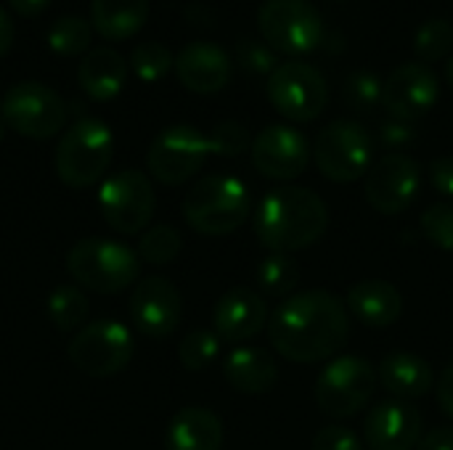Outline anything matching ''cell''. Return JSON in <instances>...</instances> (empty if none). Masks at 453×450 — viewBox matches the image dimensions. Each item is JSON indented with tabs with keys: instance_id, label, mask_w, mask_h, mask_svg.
<instances>
[{
	"instance_id": "42",
	"label": "cell",
	"mask_w": 453,
	"mask_h": 450,
	"mask_svg": "<svg viewBox=\"0 0 453 450\" xmlns=\"http://www.w3.org/2000/svg\"><path fill=\"white\" fill-rule=\"evenodd\" d=\"M417 450H453V427H435L433 432L422 435Z\"/></svg>"
},
{
	"instance_id": "12",
	"label": "cell",
	"mask_w": 453,
	"mask_h": 450,
	"mask_svg": "<svg viewBox=\"0 0 453 450\" xmlns=\"http://www.w3.org/2000/svg\"><path fill=\"white\" fill-rule=\"evenodd\" d=\"M98 207L106 225L122 236L141 233L154 217L157 196L151 180L141 170H119L98 188Z\"/></svg>"
},
{
	"instance_id": "8",
	"label": "cell",
	"mask_w": 453,
	"mask_h": 450,
	"mask_svg": "<svg viewBox=\"0 0 453 450\" xmlns=\"http://www.w3.org/2000/svg\"><path fill=\"white\" fill-rule=\"evenodd\" d=\"M377 371L361 355L332 358L316 379V406L329 419H350L361 414L377 390Z\"/></svg>"
},
{
	"instance_id": "25",
	"label": "cell",
	"mask_w": 453,
	"mask_h": 450,
	"mask_svg": "<svg viewBox=\"0 0 453 450\" xmlns=\"http://www.w3.org/2000/svg\"><path fill=\"white\" fill-rule=\"evenodd\" d=\"M380 385L395 398V400H419L433 393L435 387V374L433 366L414 355V353H390L380 363Z\"/></svg>"
},
{
	"instance_id": "27",
	"label": "cell",
	"mask_w": 453,
	"mask_h": 450,
	"mask_svg": "<svg viewBox=\"0 0 453 450\" xmlns=\"http://www.w3.org/2000/svg\"><path fill=\"white\" fill-rule=\"evenodd\" d=\"M255 281H257V289L263 297L287 300L300 286V265L289 255L271 252L268 257L260 260Z\"/></svg>"
},
{
	"instance_id": "5",
	"label": "cell",
	"mask_w": 453,
	"mask_h": 450,
	"mask_svg": "<svg viewBox=\"0 0 453 450\" xmlns=\"http://www.w3.org/2000/svg\"><path fill=\"white\" fill-rule=\"evenodd\" d=\"M69 276L98 294H119L141 281V257L135 249L111 239H82L66 255Z\"/></svg>"
},
{
	"instance_id": "23",
	"label": "cell",
	"mask_w": 453,
	"mask_h": 450,
	"mask_svg": "<svg viewBox=\"0 0 453 450\" xmlns=\"http://www.w3.org/2000/svg\"><path fill=\"white\" fill-rule=\"evenodd\" d=\"M165 450H223V422L202 406L180 408L165 432Z\"/></svg>"
},
{
	"instance_id": "35",
	"label": "cell",
	"mask_w": 453,
	"mask_h": 450,
	"mask_svg": "<svg viewBox=\"0 0 453 450\" xmlns=\"http://www.w3.org/2000/svg\"><path fill=\"white\" fill-rule=\"evenodd\" d=\"M236 61L239 66L252 74V77H271L273 69L279 66V56L271 45H265L263 40H255V37H242L236 42Z\"/></svg>"
},
{
	"instance_id": "17",
	"label": "cell",
	"mask_w": 453,
	"mask_h": 450,
	"mask_svg": "<svg viewBox=\"0 0 453 450\" xmlns=\"http://www.w3.org/2000/svg\"><path fill=\"white\" fill-rule=\"evenodd\" d=\"M183 318V297L165 276H146L130 294V321L149 339L170 337Z\"/></svg>"
},
{
	"instance_id": "3",
	"label": "cell",
	"mask_w": 453,
	"mask_h": 450,
	"mask_svg": "<svg viewBox=\"0 0 453 450\" xmlns=\"http://www.w3.org/2000/svg\"><path fill=\"white\" fill-rule=\"evenodd\" d=\"M250 210L252 199L247 183L228 172L199 178L183 199V217L202 236H228L239 231Z\"/></svg>"
},
{
	"instance_id": "44",
	"label": "cell",
	"mask_w": 453,
	"mask_h": 450,
	"mask_svg": "<svg viewBox=\"0 0 453 450\" xmlns=\"http://www.w3.org/2000/svg\"><path fill=\"white\" fill-rule=\"evenodd\" d=\"M8 5L21 19H35V16H40L50 5V0H8Z\"/></svg>"
},
{
	"instance_id": "19",
	"label": "cell",
	"mask_w": 453,
	"mask_h": 450,
	"mask_svg": "<svg viewBox=\"0 0 453 450\" xmlns=\"http://www.w3.org/2000/svg\"><path fill=\"white\" fill-rule=\"evenodd\" d=\"M268 305L260 292L250 286L228 289L212 308V332L220 342L242 345L268 329Z\"/></svg>"
},
{
	"instance_id": "10",
	"label": "cell",
	"mask_w": 453,
	"mask_h": 450,
	"mask_svg": "<svg viewBox=\"0 0 453 450\" xmlns=\"http://www.w3.org/2000/svg\"><path fill=\"white\" fill-rule=\"evenodd\" d=\"M0 119L8 130L24 138L48 141L64 130L66 103L53 88L35 80H24L8 88V93L0 98Z\"/></svg>"
},
{
	"instance_id": "18",
	"label": "cell",
	"mask_w": 453,
	"mask_h": 450,
	"mask_svg": "<svg viewBox=\"0 0 453 450\" xmlns=\"http://www.w3.org/2000/svg\"><path fill=\"white\" fill-rule=\"evenodd\" d=\"M422 414L406 400H382L369 408L364 446L369 450H417L422 440Z\"/></svg>"
},
{
	"instance_id": "26",
	"label": "cell",
	"mask_w": 453,
	"mask_h": 450,
	"mask_svg": "<svg viewBox=\"0 0 453 450\" xmlns=\"http://www.w3.org/2000/svg\"><path fill=\"white\" fill-rule=\"evenodd\" d=\"M149 8V0H90V24L104 40L119 42L146 27Z\"/></svg>"
},
{
	"instance_id": "28",
	"label": "cell",
	"mask_w": 453,
	"mask_h": 450,
	"mask_svg": "<svg viewBox=\"0 0 453 450\" xmlns=\"http://www.w3.org/2000/svg\"><path fill=\"white\" fill-rule=\"evenodd\" d=\"M93 24L82 16H61L50 24L48 29V48L61 56V58H72V56H85L93 45Z\"/></svg>"
},
{
	"instance_id": "14",
	"label": "cell",
	"mask_w": 453,
	"mask_h": 450,
	"mask_svg": "<svg viewBox=\"0 0 453 450\" xmlns=\"http://www.w3.org/2000/svg\"><path fill=\"white\" fill-rule=\"evenodd\" d=\"M422 191V167L409 154H385L372 164L364 196L380 215L406 212Z\"/></svg>"
},
{
	"instance_id": "2",
	"label": "cell",
	"mask_w": 453,
	"mask_h": 450,
	"mask_svg": "<svg viewBox=\"0 0 453 450\" xmlns=\"http://www.w3.org/2000/svg\"><path fill=\"white\" fill-rule=\"evenodd\" d=\"M252 225L268 252L292 255L321 241L329 228V207L311 188L279 186L257 202Z\"/></svg>"
},
{
	"instance_id": "31",
	"label": "cell",
	"mask_w": 453,
	"mask_h": 450,
	"mask_svg": "<svg viewBox=\"0 0 453 450\" xmlns=\"http://www.w3.org/2000/svg\"><path fill=\"white\" fill-rule=\"evenodd\" d=\"M127 66L141 82H159L162 77H167L170 69H175V56L167 45L157 40H146L130 50Z\"/></svg>"
},
{
	"instance_id": "20",
	"label": "cell",
	"mask_w": 453,
	"mask_h": 450,
	"mask_svg": "<svg viewBox=\"0 0 453 450\" xmlns=\"http://www.w3.org/2000/svg\"><path fill=\"white\" fill-rule=\"evenodd\" d=\"M175 74L178 82L199 95L220 93L234 74V64L226 48L210 40H194L183 45L175 56Z\"/></svg>"
},
{
	"instance_id": "9",
	"label": "cell",
	"mask_w": 453,
	"mask_h": 450,
	"mask_svg": "<svg viewBox=\"0 0 453 450\" xmlns=\"http://www.w3.org/2000/svg\"><path fill=\"white\" fill-rule=\"evenodd\" d=\"M265 95L271 106L289 122H313L329 103L326 77L308 61H281L265 80Z\"/></svg>"
},
{
	"instance_id": "22",
	"label": "cell",
	"mask_w": 453,
	"mask_h": 450,
	"mask_svg": "<svg viewBox=\"0 0 453 450\" xmlns=\"http://www.w3.org/2000/svg\"><path fill=\"white\" fill-rule=\"evenodd\" d=\"M348 310L369 329H388L398 324L403 313V297L390 281L366 278L348 292Z\"/></svg>"
},
{
	"instance_id": "41",
	"label": "cell",
	"mask_w": 453,
	"mask_h": 450,
	"mask_svg": "<svg viewBox=\"0 0 453 450\" xmlns=\"http://www.w3.org/2000/svg\"><path fill=\"white\" fill-rule=\"evenodd\" d=\"M435 398H438L441 411L453 419V363L443 369L441 379L435 382Z\"/></svg>"
},
{
	"instance_id": "4",
	"label": "cell",
	"mask_w": 453,
	"mask_h": 450,
	"mask_svg": "<svg viewBox=\"0 0 453 450\" xmlns=\"http://www.w3.org/2000/svg\"><path fill=\"white\" fill-rule=\"evenodd\" d=\"M114 156V135L98 117L72 122L56 146V175L69 188H90L104 178Z\"/></svg>"
},
{
	"instance_id": "34",
	"label": "cell",
	"mask_w": 453,
	"mask_h": 450,
	"mask_svg": "<svg viewBox=\"0 0 453 450\" xmlns=\"http://www.w3.org/2000/svg\"><path fill=\"white\" fill-rule=\"evenodd\" d=\"M180 249H183V239L170 225H157L146 231L138 241V257L141 263L149 265H167L180 255Z\"/></svg>"
},
{
	"instance_id": "24",
	"label": "cell",
	"mask_w": 453,
	"mask_h": 450,
	"mask_svg": "<svg viewBox=\"0 0 453 450\" xmlns=\"http://www.w3.org/2000/svg\"><path fill=\"white\" fill-rule=\"evenodd\" d=\"M223 377L242 395H265L279 385V366L263 347H236L223 361Z\"/></svg>"
},
{
	"instance_id": "40",
	"label": "cell",
	"mask_w": 453,
	"mask_h": 450,
	"mask_svg": "<svg viewBox=\"0 0 453 450\" xmlns=\"http://www.w3.org/2000/svg\"><path fill=\"white\" fill-rule=\"evenodd\" d=\"M430 183L441 196L453 199V154L438 156L430 162Z\"/></svg>"
},
{
	"instance_id": "45",
	"label": "cell",
	"mask_w": 453,
	"mask_h": 450,
	"mask_svg": "<svg viewBox=\"0 0 453 450\" xmlns=\"http://www.w3.org/2000/svg\"><path fill=\"white\" fill-rule=\"evenodd\" d=\"M446 80H449V85H451L453 90V53L446 58Z\"/></svg>"
},
{
	"instance_id": "13",
	"label": "cell",
	"mask_w": 453,
	"mask_h": 450,
	"mask_svg": "<svg viewBox=\"0 0 453 450\" xmlns=\"http://www.w3.org/2000/svg\"><path fill=\"white\" fill-rule=\"evenodd\" d=\"M212 154L210 138L194 125L165 127L146 151V167L154 180L165 186H183L191 180Z\"/></svg>"
},
{
	"instance_id": "46",
	"label": "cell",
	"mask_w": 453,
	"mask_h": 450,
	"mask_svg": "<svg viewBox=\"0 0 453 450\" xmlns=\"http://www.w3.org/2000/svg\"><path fill=\"white\" fill-rule=\"evenodd\" d=\"M5 130H8V127H5V122H3V119H0V141H3V138H5Z\"/></svg>"
},
{
	"instance_id": "33",
	"label": "cell",
	"mask_w": 453,
	"mask_h": 450,
	"mask_svg": "<svg viewBox=\"0 0 453 450\" xmlns=\"http://www.w3.org/2000/svg\"><path fill=\"white\" fill-rule=\"evenodd\" d=\"M218 355H220V337L210 329H194L178 345V358L188 371H202L212 366Z\"/></svg>"
},
{
	"instance_id": "37",
	"label": "cell",
	"mask_w": 453,
	"mask_h": 450,
	"mask_svg": "<svg viewBox=\"0 0 453 450\" xmlns=\"http://www.w3.org/2000/svg\"><path fill=\"white\" fill-rule=\"evenodd\" d=\"M207 138H210L212 154H218V156H239V154L252 149L250 130L242 122H234V119H226V122L215 125Z\"/></svg>"
},
{
	"instance_id": "32",
	"label": "cell",
	"mask_w": 453,
	"mask_h": 450,
	"mask_svg": "<svg viewBox=\"0 0 453 450\" xmlns=\"http://www.w3.org/2000/svg\"><path fill=\"white\" fill-rule=\"evenodd\" d=\"M48 318L56 329L72 332L80 329L88 318V297L77 286H58L48 297Z\"/></svg>"
},
{
	"instance_id": "38",
	"label": "cell",
	"mask_w": 453,
	"mask_h": 450,
	"mask_svg": "<svg viewBox=\"0 0 453 450\" xmlns=\"http://www.w3.org/2000/svg\"><path fill=\"white\" fill-rule=\"evenodd\" d=\"M364 440L350 430V427H340V424H329L321 427L313 440H311V450H364Z\"/></svg>"
},
{
	"instance_id": "43",
	"label": "cell",
	"mask_w": 453,
	"mask_h": 450,
	"mask_svg": "<svg viewBox=\"0 0 453 450\" xmlns=\"http://www.w3.org/2000/svg\"><path fill=\"white\" fill-rule=\"evenodd\" d=\"M13 40H16V24H13V16L0 5V58L13 48Z\"/></svg>"
},
{
	"instance_id": "21",
	"label": "cell",
	"mask_w": 453,
	"mask_h": 450,
	"mask_svg": "<svg viewBox=\"0 0 453 450\" xmlns=\"http://www.w3.org/2000/svg\"><path fill=\"white\" fill-rule=\"evenodd\" d=\"M127 61L119 50L109 45L90 48L77 66V82L90 101H114L127 85Z\"/></svg>"
},
{
	"instance_id": "36",
	"label": "cell",
	"mask_w": 453,
	"mask_h": 450,
	"mask_svg": "<svg viewBox=\"0 0 453 450\" xmlns=\"http://www.w3.org/2000/svg\"><path fill=\"white\" fill-rule=\"evenodd\" d=\"M419 228L430 244H435L443 252H453V204L438 202L427 207L419 217Z\"/></svg>"
},
{
	"instance_id": "1",
	"label": "cell",
	"mask_w": 453,
	"mask_h": 450,
	"mask_svg": "<svg viewBox=\"0 0 453 450\" xmlns=\"http://www.w3.org/2000/svg\"><path fill=\"white\" fill-rule=\"evenodd\" d=\"M348 337V305L326 289L292 294L268 318L273 350L292 363L329 361L345 347Z\"/></svg>"
},
{
	"instance_id": "15",
	"label": "cell",
	"mask_w": 453,
	"mask_h": 450,
	"mask_svg": "<svg viewBox=\"0 0 453 450\" xmlns=\"http://www.w3.org/2000/svg\"><path fill=\"white\" fill-rule=\"evenodd\" d=\"M252 164L268 180H297L311 164V143L295 125H268L252 138Z\"/></svg>"
},
{
	"instance_id": "29",
	"label": "cell",
	"mask_w": 453,
	"mask_h": 450,
	"mask_svg": "<svg viewBox=\"0 0 453 450\" xmlns=\"http://www.w3.org/2000/svg\"><path fill=\"white\" fill-rule=\"evenodd\" d=\"M385 80L374 69H356L342 82V101L358 114L374 111L382 103Z\"/></svg>"
},
{
	"instance_id": "6",
	"label": "cell",
	"mask_w": 453,
	"mask_h": 450,
	"mask_svg": "<svg viewBox=\"0 0 453 450\" xmlns=\"http://www.w3.org/2000/svg\"><path fill=\"white\" fill-rule=\"evenodd\" d=\"M257 32L276 53L297 58L324 42L326 24L311 0H263L257 8Z\"/></svg>"
},
{
	"instance_id": "16",
	"label": "cell",
	"mask_w": 453,
	"mask_h": 450,
	"mask_svg": "<svg viewBox=\"0 0 453 450\" xmlns=\"http://www.w3.org/2000/svg\"><path fill=\"white\" fill-rule=\"evenodd\" d=\"M441 98V82L433 66L422 61H406L395 66L385 77V93H382V106L388 109L390 117L417 122Z\"/></svg>"
},
{
	"instance_id": "11",
	"label": "cell",
	"mask_w": 453,
	"mask_h": 450,
	"mask_svg": "<svg viewBox=\"0 0 453 450\" xmlns=\"http://www.w3.org/2000/svg\"><path fill=\"white\" fill-rule=\"evenodd\" d=\"M66 353L77 371L104 379L127 369L135 353V342L125 324L106 318V321L85 324L69 342Z\"/></svg>"
},
{
	"instance_id": "7",
	"label": "cell",
	"mask_w": 453,
	"mask_h": 450,
	"mask_svg": "<svg viewBox=\"0 0 453 450\" xmlns=\"http://www.w3.org/2000/svg\"><path fill=\"white\" fill-rule=\"evenodd\" d=\"M313 162L326 180L356 183L366 178L374 164V138L356 119H334L319 130Z\"/></svg>"
},
{
	"instance_id": "39",
	"label": "cell",
	"mask_w": 453,
	"mask_h": 450,
	"mask_svg": "<svg viewBox=\"0 0 453 450\" xmlns=\"http://www.w3.org/2000/svg\"><path fill=\"white\" fill-rule=\"evenodd\" d=\"M380 135V143L388 149V154H401V149L411 146L417 141V130H414V122H406V119H385L377 130Z\"/></svg>"
},
{
	"instance_id": "30",
	"label": "cell",
	"mask_w": 453,
	"mask_h": 450,
	"mask_svg": "<svg viewBox=\"0 0 453 450\" xmlns=\"http://www.w3.org/2000/svg\"><path fill=\"white\" fill-rule=\"evenodd\" d=\"M414 53L422 64L443 61L453 53V24L449 19H427L414 34Z\"/></svg>"
}]
</instances>
